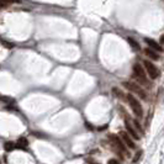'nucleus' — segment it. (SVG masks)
<instances>
[{"label": "nucleus", "instance_id": "6", "mask_svg": "<svg viewBox=\"0 0 164 164\" xmlns=\"http://www.w3.org/2000/svg\"><path fill=\"white\" fill-rule=\"evenodd\" d=\"M120 137H121V139L125 142L126 146H128L130 148H135V143L132 142V138H131L125 131H121V132H120Z\"/></svg>", "mask_w": 164, "mask_h": 164}, {"label": "nucleus", "instance_id": "4", "mask_svg": "<svg viewBox=\"0 0 164 164\" xmlns=\"http://www.w3.org/2000/svg\"><path fill=\"white\" fill-rule=\"evenodd\" d=\"M123 85H125V88H127L130 92L137 94L139 98H142V99H147V94H146V92H144L139 85H137L136 83H131V81H125Z\"/></svg>", "mask_w": 164, "mask_h": 164}, {"label": "nucleus", "instance_id": "11", "mask_svg": "<svg viewBox=\"0 0 164 164\" xmlns=\"http://www.w3.org/2000/svg\"><path fill=\"white\" fill-rule=\"evenodd\" d=\"M21 0H0V9L2 8H6L9 5H11L13 3H19Z\"/></svg>", "mask_w": 164, "mask_h": 164}, {"label": "nucleus", "instance_id": "12", "mask_svg": "<svg viewBox=\"0 0 164 164\" xmlns=\"http://www.w3.org/2000/svg\"><path fill=\"white\" fill-rule=\"evenodd\" d=\"M127 41H128L130 46H131L135 51H139V49H141V47H139V45L136 42V40H133V38H131V37H128V38H127Z\"/></svg>", "mask_w": 164, "mask_h": 164}, {"label": "nucleus", "instance_id": "10", "mask_svg": "<svg viewBox=\"0 0 164 164\" xmlns=\"http://www.w3.org/2000/svg\"><path fill=\"white\" fill-rule=\"evenodd\" d=\"M27 146H29V141H27V138H25V137L19 138L18 142H16V144H15V147H18V148H20V149H25V148H27Z\"/></svg>", "mask_w": 164, "mask_h": 164}, {"label": "nucleus", "instance_id": "17", "mask_svg": "<svg viewBox=\"0 0 164 164\" xmlns=\"http://www.w3.org/2000/svg\"><path fill=\"white\" fill-rule=\"evenodd\" d=\"M133 123H135V126H136V127H137L139 131H142V126L139 125V122H138L137 120H135V121H133ZM142 132H143V131H142Z\"/></svg>", "mask_w": 164, "mask_h": 164}, {"label": "nucleus", "instance_id": "1", "mask_svg": "<svg viewBox=\"0 0 164 164\" xmlns=\"http://www.w3.org/2000/svg\"><path fill=\"white\" fill-rule=\"evenodd\" d=\"M126 99H127V101H128V104H130V106H131L133 114H135L137 117H142V116H143V109H142L141 103H139L132 94H128V95L126 96Z\"/></svg>", "mask_w": 164, "mask_h": 164}, {"label": "nucleus", "instance_id": "16", "mask_svg": "<svg viewBox=\"0 0 164 164\" xmlns=\"http://www.w3.org/2000/svg\"><path fill=\"white\" fill-rule=\"evenodd\" d=\"M141 155H142V150H138V152L136 153V155H135V158H133V163H137Z\"/></svg>", "mask_w": 164, "mask_h": 164}, {"label": "nucleus", "instance_id": "19", "mask_svg": "<svg viewBox=\"0 0 164 164\" xmlns=\"http://www.w3.org/2000/svg\"><path fill=\"white\" fill-rule=\"evenodd\" d=\"M4 45H5L6 47H9V48H11V47L14 46V45H11V43H8V42H4Z\"/></svg>", "mask_w": 164, "mask_h": 164}, {"label": "nucleus", "instance_id": "13", "mask_svg": "<svg viewBox=\"0 0 164 164\" xmlns=\"http://www.w3.org/2000/svg\"><path fill=\"white\" fill-rule=\"evenodd\" d=\"M0 101H2V103H5V104H14V103H15V99H14V98H10V96L0 95Z\"/></svg>", "mask_w": 164, "mask_h": 164}, {"label": "nucleus", "instance_id": "8", "mask_svg": "<svg viewBox=\"0 0 164 164\" xmlns=\"http://www.w3.org/2000/svg\"><path fill=\"white\" fill-rule=\"evenodd\" d=\"M125 126H126V130H127V132H128V135L130 136H132L135 139H139V136L137 135V132H136V130L131 126V123L128 122V121H126V123H125Z\"/></svg>", "mask_w": 164, "mask_h": 164}, {"label": "nucleus", "instance_id": "14", "mask_svg": "<svg viewBox=\"0 0 164 164\" xmlns=\"http://www.w3.org/2000/svg\"><path fill=\"white\" fill-rule=\"evenodd\" d=\"M4 148H5V150H6V152H10L11 149H14V148H15V144H14L13 142H6V143L4 144Z\"/></svg>", "mask_w": 164, "mask_h": 164}, {"label": "nucleus", "instance_id": "15", "mask_svg": "<svg viewBox=\"0 0 164 164\" xmlns=\"http://www.w3.org/2000/svg\"><path fill=\"white\" fill-rule=\"evenodd\" d=\"M112 92H114V94H115L116 96H119V98H123V94H122V93H121L117 88H114V89H112Z\"/></svg>", "mask_w": 164, "mask_h": 164}, {"label": "nucleus", "instance_id": "5", "mask_svg": "<svg viewBox=\"0 0 164 164\" xmlns=\"http://www.w3.org/2000/svg\"><path fill=\"white\" fill-rule=\"evenodd\" d=\"M143 64H144V68H146L148 75L150 76V79H157V78L159 76V69H158L152 62H149V61H144Z\"/></svg>", "mask_w": 164, "mask_h": 164}, {"label": "nucleus", "instance_id": "9", "mask_svg": "<svg viewBox=\"0 0 164 164\" xmlns=\"http://www.w3.org/2000/svg\"><path fill=\"white\" fill-rule=\"evenodd\" d=\"M144 53H146L147 57H149V58H152V59H154V61H158V59H159V54L157 53V51H154V49H152V48H149V47L144 49Z\"/></svg>", "mask_w": 164, "mask_h": 164}, {"label": "nucleus", "instance_id": "3", "mask_svg": "<svg viewBox=\"0 0 164 164\" xmlns=\"http://www.w3.org/2000/svg\"><path fill=\"white\" fill-rule=\"evenodd\" d=\"M109 138L111 139V143H112V147L117 150V153L122 157V154H125V155H128V152H127V149L125 148V146H123V143L121 142V139L119 138V137H116V136H112V135H110L109 136Z\"/></svg>", "mask_w": 164, "mask_h": 164}, {"label": "nucleus", "instance_id": "2", "mask_svg": "<svg viewBox=\"0 0 164 164\" xmlns=\"http://www.w3.org/2000/svg\"><path fill=\"white\" fill-rule=\"evenodd\" d=\"M133 73H135V76L137 78V80L139 81V83H142L144 87H149L150 85L147 76H146V73H144V70H143V68H142V65L139 63H136L133 65Z\"/></svg>", "mask_w": 164, "mask_h": 164}, {"label": "nucleus", "instance_id": "18", "mask_svg": "<svg viewBox=\"0 0 164 164\" xmlns=\"http://www.w3.org/2000/svg\"><path fill=\"white\" fill-rule=\"evenodd\" d=\"M107 164H121L119 160H116V159H110L109 162H107Z\"/></svg>", "mask_w": 164, "mask_h": 164}, {"label": "nucleus", "instance_id": "20", "mask_svg": "<svg viewBox=\"0 0 164 164\" xmlns=\"http://www.w3.org/2000/svg\"><path fill=\"white\" fill-rule=\"evenodd\" d=\"M159 40H160V43H163V45H164V35H162Z\"/></svg>", "mask_w": 164, "mask_h": 164}, {"label": "nucleus", "instance_id": "7", "mask_svg": "<svg viewBox=\"0 0 164 164\" xmlns=\"http://www.w3.org/2000/svg\"><path fill=\"white\" fill-rule=\"evenodd\" d=\"M146 41V43L149 46V48H152V49H154V51H157V52H160V51H163V48H162V46L158 43V42H155L154 40H150V38H146L144 40Z\"/></svg>", "mask_w": 164, "mask_h": 164}, {"label": "nucleus", "instance_id": "21", "mask_svg": "<svg viewBox=\"0 0 164 164\" xmlns=\"http://www.w3.org/2000/svg\"><path fill=\"white\" fill-rule=\"evenodd\" d=\"M0 164H2V162H0Z\"/></svg>", "mask_w": 164, "mask_h": 164}]
</instances>
